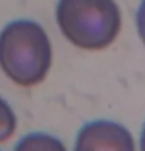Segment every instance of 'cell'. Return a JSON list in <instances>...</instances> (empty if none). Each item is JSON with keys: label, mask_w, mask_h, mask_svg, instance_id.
I'll list each match as a JSON object with an SVG mask.
<instances>
[{"label": "cell", "mask_w": 145, "mask_h": 151, "mask_svg": "<svg viewBox=\"0 0 145 151\" xmlns=\"http://www.w3.org/2000/svg\"><path fill=\"white\" fill-rule=\"evenodd\" d=\"M52 59L50 37L38 22L17 19L0 31V69L14 84L38 86L47 78Z\"/></svg>", "instance_id": "6da1fadb"}, {"label": "cell", "mask_w": 145, "mask_h": 151, "mask_svg": "<svg viewBox=\"0 0 145 151\" xmlns=\"http://www.w3.org/2000/svg\"><path fill=\"white\" fill-rule=\"evenodd\" d=\"M55 16L63 36L89 52L108 48L122 30V13L115 0H58Z\"/></svg>", "instance_id": "7a4b0ae2"}, {"label": "cell", "mask_w": 145, "mask_h": 151, "mask_svg": "<svg viewBox=\"0 0 145 151\" xmlns=\"http://www.w3.org/2000/svg\"><path fill=\"white\" fill-rule=\"evenodd\" d=\"M74 151H137V145L125 125L98 119L80 128Z\"/></svg>", "instance_id": "3957f363"}, {"label": "cell", "mask_w": 145, "mask_h": 151, "mask_svg": "<svg viewBox=\"0 0 145 151\" xmlns=\"http://www.w3.org/2000/svg\"><path fill=\"white\" fill-rule=\"evenodd\" d=\"M13 151H67L61 139L47 132H30L16 143Z\"/></svg>", "instance_id": "277c9868"}, {"label": "cell", "mask_w": 145, "mask_h": 151, "mask_svg": "<svg viewBox=\"0 0 145 151\" xmlns=\"http://www.w3.org/2000/svg\"><path fill=\"white\" fill-rule=\"evenodd\" d=\"M16 128H17V119L13 108L3 97H0V143L13 137Z\"/></svg>", "instance_id": "5b68a950"}, {"label": "cell", "mask_w": 145, "mask_h": 151, "mask_svg": "<svg viewBox=\"0 0 145 151\" xmlns=\"http://www.w3.org/2000/svg\"><path fill=\"white\" fill-rule=\"evenodd\" d=\"M136 27H137V35L145 45V0H141V3H139L136 13Z\"/></svg>", "instance_id": "8992f818"}, {"label": "cell", "mask_w": 145, "mask_h": 151, "mask_svg": "<svg viewBox=\"0 0 145 151\" xmlns=\"http://www.w3.org/2000/svg\"><path fill=\"white\" fill-rule=\"evenodd\" d=\"M137 151H145V123L141 129V137H139V145H137Z\"/></svg>", "instance_id": "52a82bcc"}]
</instances>
